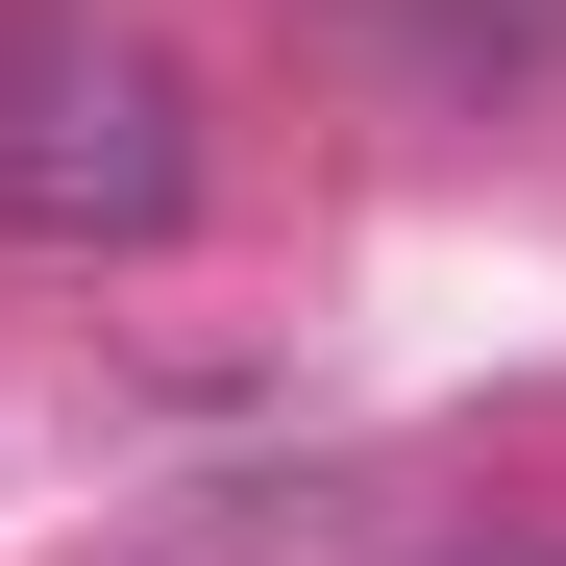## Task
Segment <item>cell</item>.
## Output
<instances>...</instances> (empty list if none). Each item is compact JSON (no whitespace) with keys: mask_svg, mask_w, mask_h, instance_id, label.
<instances>
[{"mask_svg":"<svg viewBox=\"0 0 566 566\" xmlns=\"http://www.w3.org/2000/svg\"><path fill=\"white\" fill-rule=\"evenodd\" d=\"M172 222H198V74L124 0H0V247L124 271Z\"/></svg>","mask_w":566,"mask_h":566,"instance_id":"1","label":"cell"},{"mask_svg":"<svg viewBox=\"0 0 566 566\" xmlns=\"http://www.w3.org/2000/svg\"><path fill=\"white\" fill-rule=\"evenodd\" d=\"M369 50L419 74V99H517V74H566V0H345Z\"/></svg>","mask_w":566,"mask_h":566,"instance_id":"2","label":"cell"}]
</instances>
